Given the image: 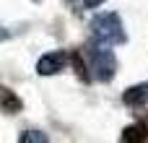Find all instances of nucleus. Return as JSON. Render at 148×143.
I'll list each match as a JSON object with an SVG mask.
<instances>
[{
  "instance_id": "nucleus-1",
  "label": "nucleus",
  "mask_w": 148,
  "mask_h": 143,
  "mask_svg": "<svg viewBox=\"0 0 148 143\" xmlns=\"http://www.w3.org/2000/svg\"><path fill=\"white\" fill-rule=\"evenodd\" d=\"M91 34L101 44H125L127 42L125 29H122V21H120L117 13H99V16H94Z\"/></svg>"
},
{
  "instance_id": "nucleus-2",
  "label": "nucleus",
  "mask_w": 148,
  "mask_h": 143,
  "mask_svg": "<svg viewBox=\"0 0 148 143\" xmlns=\"http://www.w3.org/2000/svg\"><path fill=\"white\" fill-rule=\"evenodd\" d=\"M88 60H91V70L96 76V81H112L114 70H117V60L109 50H88Z\"/></svg>"
},
{
  "instance_id": "nucleus-3",
  "label": "nucleus",
  "mask_w": 148,
  "mask_h": 143,
  "mask_svg": "<svg viewBox=\"0 0 148 143\" xmlns=\"http://www.w3.org/2000/svg\"><path fill=\"white\" fill-rule=\"evenodd\" d=\"M68 63V55L65 52H47L44 57H39L36 63V73L39 76H52V73H60Z\"/></svg>"
},
{
  "instance_id": "nucleus-4",
  "label": "nucleus",
  "mask_w": 148,
  "mask_h": 143,
  "mask_svg": "<svg viewBox=\"0 0 148 143\" xmlns=\"http://www.w3.org/2000/svg\"><path fill=\"white\" fill-rule=\"evenodd\" d=\"M122 102L127 107H143L148 102V83H138V86H130L125 94H122Z\"/></svg>"
},
{
  "instance_id": "nucleus-5",
  "label": "nucleus",
  "mask_w": 148,
  "mask_h": 143,
  "mask_svg": "<svg viewBox=\"0 0 148 143\" xmlns=\"http://www.w3.org/2000/svg\"><path fill=\"white\" fill-rule=\"evenodd\" d=\"M146 138H148V130H146V125H130V128H125V133H122V141H125V143L146 141Z\"/></svg>"
},
{
  "instance_id": "nucleus-6",
  "label": "nucleus",
  "mask_w": 148,
  "mask_h": 143,
  "mask_svg": "<svg viewBox=\"0 0 148 143\" xmlns=\"http://www.w3.org/2000/svg\"><path fill=\"white\" fill-rule=\"evenodd\" d=\"M3 109H5V112H10V115H13V112H18V109H21V99H18L13 91H5V96H3Z\"/></svg>"
},
{
  "instance_id": "nucleus-7",
  "label": "nucleus",
  "mask_w": 148,
  "mask_h": 143,
  "mask_svg": "<svg viewBox=\"0 0 148 143\" xmlns=\"http://www.w3.org/2000/svg\"><path fill=\"white\" fill-rule=\"evenodd\" d=\"M21 143H44L47 141V135L44 133H36V130H29V133H21Z\"/></svg>"
},
{
  "instance_id": "nucleus-8",
  "label": "nucleus",
  "mask_w": 148,
  "mask_h": 143,
  "mask_svg": "<svg viewBox=\"0 0 148 143\" xmlns=\"http://www.w3.org/2000/svg\"><path fill=\"white\" fill-rule=\"evenodd\" d=\"M101 3H104V0H83L86 8H96V5H101Z\"/></svg>"
}]
</instances>
